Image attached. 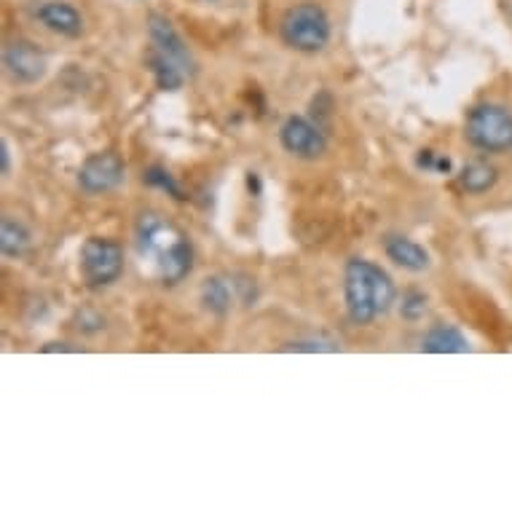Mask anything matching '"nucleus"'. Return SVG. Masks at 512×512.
<instances>
[{
    "label": "nucleus",
    "mask_w": 512,
    "mask_h": 512,
    "mask_svg": "<svg viewBox=\"0 0 512 512\" xmlns=\"http://www.w3.org/2000/svg\"><path fill=\"white\" fill-rule=\"evenodd\" d=\"M137 252L164 285L183 282L194 269V250L185 234L156 212H145L137 223Z\"/></svg>",
    "instance_id": "nucleus-1"
},
{
    "label": "nucleus",
    "mask_w": 512,
    "mask_h": 512,
    "mask_svg": "<svg viewBox=\"0 0 512 512\" xmlns=\"http://www.w3.org/2000/svg\"><path fill=\"white\" fill-rule=\"evenodd\" d=\"M397 298L395 282L387 271L365 258H352L344 271V301L354 325H370L387 314Z\"/></svg>",
    "instance_id": "nucleus-2"
},
{
    "label": "nucleus",
    "mask_w": 512,
    "mask_h": 512,
    "mask_svg": "<svg viewBox=\"0 0 512 512\" xmlns=\"http://www.w3.org/2000/svg\"><path fill=\"white\" fill-rule=\"evenodd\" d=\"M148 35H151L148 65H151L156 84L164 92H177L196 73V62L191 57V51L183 43V38L177 35L172 22L164 17H156V14L148 22Z\"/></svg>",
    "instance_id": "nucleus-3"
},
{
    "label": "nucleus",
    "mask_w": 512,
    "mask_h": 512,
    "mask_svg": "<svg viewBox=\"0 0 512 512\" xmlns=\"http://www.w3.org/2000/svg\"><path fill=\"white\" fill-rule=\"evenodd\" d=\"M279 35L290 49L314 54V51H322L328 46L330 19L317 3H298L282 17Z\"/></svg>",
    "instance_id": "nucleus-4"
},
{
    "label": "nucleus",
    "mask_w": 512,
    "mask_h": 512,
    "mask_svg": "<svg viewBox=\"0 0 512 512\" xmlns=\"http://www.w3.org/2000/svg\"><path fill=\"white\" fill-rule=\"evenodd\" d=\"M464 135L483 153H504L512 148V113L502 105H475L464 124Z\"/></svg>",
    "instance_id": "nucleus-5"
},
{
    "label": "nucleus",
    "mask_w": 512,
    "mask_h": 512,
    "mask_svg": "<svg viewBox=\"0 0 512 512\" xmlns=\"http://www.w3.org/2000/svg\"><path fill=\"white\" fill-rule=\"evenodd\" d=\"M81 274L89 287H108L124 274V250L113 239L92 236L81 247Z\"/></svg>",
    "instance_id": "nucleus-6"
},
{
    "label": "nucleus",
    "mask_w": 512,
    "mask_h": 512,
    "mask_svg": "<svg viewBox=\"0 0 512 512\" xmlns=\"http://www.w3.org/2000/svg\"><path fill=\"white\" fill-rule=\"evenodd\" d=\"M124 177V161H121V156L113 151L92 153V156L81 164V169H78V185H81V191L89 196L116 191L118 185L124 183Z\"/></svg>",
    "instance_id": "nucleus-7"
},
{
    "label": "nucleus",
    "mask_w": 512,
    "mask_h": 512,
    "mask_svg": "<svg viewBox=\"0 0 512 512\" xmlns=\"http://www.w3.org/2000/svg\"><path fill=\"white\" fill-rule=\"evenodd\" d=\"M279 140H282V148L298 159H319L328 148L325 132L317 124H311L309 118L301 116L287 118L279 129Z\"/></svg>",
    "instance_id": "nucleus-8"
},
{
    "label": "nucleus",
    "mask_w": 512,
    "mask_h": 512,
    "mask_svg": "<svg viewBox=\"0 0 512 512\" xmlns=\"http://www.w3.org/2000/svg\"><path fill=\"white\" fill-rule=\"evenodd\" d=\"M3 68L17 84H35L46 73V54L35 43L14 41L3 51Z\"/></svg>",
    "instance_id": "nucleus-9"
},
{
    "label": "nucleus",
    "mask_w": 512,
    "mask_h": 512,
    "mask_svg": "<svg viewBox=\"0 0 512 512\" xmlns=\"http://www.w3.org/2000/svg\"><path fill=\"white\" fill-rule=\"evenodd\" d=\"M38 22H41L46 30L57 35H65V38H78V35L84 33V19L78 14L70 3H62V0H49V3H43L41 9H38Z\"/></svg>",
    "instance_id": "nucleus-10"
},
{
    "label": "nucleus",
    "mask_w": 512,
    "mask_h": 512,
    "mask_svg": "<svg viewBox=\"0 0 512 512\" xmlns=\"http://www.w3.org/2000/svg\"><path fill=\"white\" fill-rule=\"evenodd\" d=\"M384 250H387L389 261H395L400 269L424 271L429 266V252L408 236H389Z\"/></svg>",
    "instance_id": "nucleus-11"
},
{
    "label": "nucleus",
    "mask_w": 512,
    "mask_h": 512,
    "mask_svg": "<svg viewBox=\"0 0 512 512\" xmlns=\"http://www.w3.org/2000/svg\"><path fill=\"white\" fill-rule=\"evenodd\" d=\"M421 352L429 354H464L470 352V341L454 325H437L421 338Z\"/></svg>",
    "instance_id": "nucleus-12"
},
{
    "label": "nucleus",
    "mask_w": 512,
    "mask_h": 512,
    "mask_svg": "<svg viewBox=\"0 0 512 512\" xmlns=\"http://www.w3.org/2000/svg\"><path fill=\"white\" fill-rule=\"evenodd\" d=\"M30 250V231L19 220H0V252L3 258H22Z\"/></svg>",
    "instance_id": "nucleus-13"
},
{
    "label": "nucleus",
    "mask_w": 512,
    "mask_h": 512,
    "mask_svg": "<svg viewBox=\"0 0 512 512\" xmlns=\"http://www.w3.org/2000/svg\"><path fill=\"white\" fill-rule=\"evenodd\" d=\"M496 183V169L486 161H470L467 167L462 169V175H459V185H462V191L472 196L486 194L488 188H494Z\"/></svg>",
    "instance_id": "nucleus-14"
},
{
    "label": "nucleus",
    "mask_w": 512,
    "mask_h": 512,
    "mask_svg": "<svg viewBox=\"0 0 512 512\" xmlns=\"http://www.w3.org/2000/svg\"><path fill=\"white\" fill-rule=\"evenodd\" d=\"M231 285H228L226 279L220 277H212L204 282L202 287V301L204 306L210 311H215V314H226L228 306H231Z\"/></svg>",
    "instance_id": "nucleus-15"
},
{
    "label": "nucleus",
    "mask_w": 512,
    "mask_h": 512,
    "mask_svg": "<svg viewBox=\"0 0 512 512\" xmlns=\"http://www.w3.org/2000/svg\"><path fill=\"white\" fill-rule=\"evenodd\" d=\"M143 180L148 185H153V188H161V191H167V194H172L175 199H185L183 191H180V185L172 180V175H169L167 169H161V167H151V169H145V175Z\"/></svg>",
    "instance_id": "nucleus-16"
},
{
    "label": "nucleus",
    "mask_w": 512,
    "mask_h": 512,
    "mask_svg": "<svg viewBox=\"0 0 512 512\" xmlns=\"http://www.w3.org/2000/svg\"><path fill=\"white\" fill-rule=\"evenodd\" d=\"M424 311H427V295L419 293V290H408L403 295V317L419 319L424 317Z\"/></svg>",
    "instance_id": "nucleus-17"
},
{
    "label": "nucleus",
    "mask_w": 512,
    "mask_h": 512,
    "mask_svg": "<svg viewBox=\"0 0 512 512\" xmlns=\"http://www.w3.org/2000/svg\"><path fill=\"white\" fill-rule=\"evenodd\" d=\"M338 346L333 341H322V338H311V341H293L285 346V352H336Z\"/></svg>",
    "instance_id": "nucleus-18"
},
{
    "label": "nucleus",
    "mask_w": 512,
    "mask_h": 512,
    "mask_svg": "<svg viewBox=\"0 0 512 512\" xmlns=\"http://www.w3.org/2000/svg\"><path fill=\"white\" fill-rule=\"evenodd\" d=\"M419 167L429 169V172H451V159H443L432 151L419 153Z\"/></svg>",
    "instance_id": "nucleus-19"
},
{
    "label": "nucleus",
    "mask_w": 512,
    "mask_h": 512,
    "mask_svg": "<svg viewBox=\"0 0 512 512\" xmlns=\"http://www.w3.org/2000/svg\"><path fill=\"white\" fill-rule=\"evenodd\" d=\"M0 161H3V177L11 175V153H9V143L3 140L0 143Z\"/></svg>",
    "instance_id": "nucleus-20"
},
{
    "label": "nucleus",
    "mask_w": 512,
    "mask_h": 512,
    "mask_svg": "<svg viewBox=\"0 0 512 512\" xmlns=\"http://www.w3.org/2000/svg\"><path fill=\"white\" fill-rule=\"evenodd\" d=\"M43 352H76V349L68 344H49V346H43Z\"/></svg>",
    "instance_id": "nucleus-21"
},
{
    "label": "nucleus",
    "mask_w": 512,
    "mask_h": 512,
    "mask_svg": "<svg viewBox=\"0 0 512 512\" xmlns=\"http://www.w3.org/2000/svg\"><path fill=\"white\" fill-rule=\"evenodd\" d=\"M507 11H510V17H512V0H507Z\"/></svg>",
    "instance_id": "nucleus-22"
}]
</instances>
